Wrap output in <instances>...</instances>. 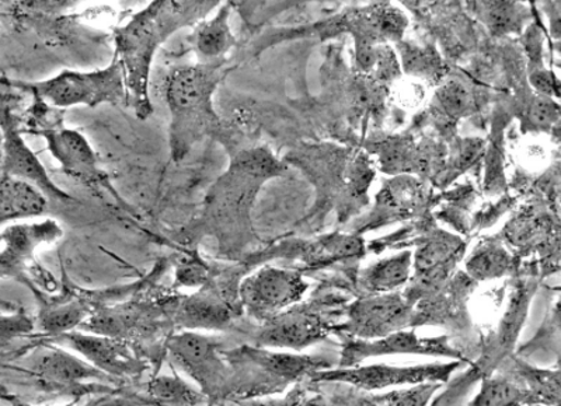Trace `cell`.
<instances>
[{
  "instance_id": "6da1fadb",
  "label": "cell",
  "mask_w": 561,
  "mask_h": 406,
  "mask_svg": "<svg viewBox=\"0 0 561 406\" xmlns=\"http://www.w3.org/2000/svg\"><path fill=\"white\" fill-rule=\"evenodd\" d=\"M218 4L158 0L134 14L125 26L115 30V57L123 68L127 104L138 118H148L153 113L148 89L154 54L179 30L194 27L207 19Z\"/></svg>"
},
{
  "instance_id": "7a4b0ae2",
  "label": "cell",
  "mask_w": 561,
  "mask_h": 406,
  "mask_svg": "<svg viewBox=\"0 0 561 406\" xmlns=\"http://www.w3.org/2000/svg\"><path fill=\"white\" fill-rule=\"evenodd\" d=\"M280 165L268 150H243L233 158L227 173L209 188L199 218L190 225V237L213 235L219 248L232 251L244 233L249 209L260 185L278 174Z\"/></svg>"
},
{
  "instance_id": "3957f363",
  "label": "cell",
  "mask_w": 561,
  "mask_h": 406,
  "mask_svg": "<svg viewBox=\"0 0 561 406\" xmlns=\"http://www.w3.org/2000/svg\"><path fill=\"white\" fill-rule=\"evenodd\" d=\"M229 69L225 62L178 67L168 74L164 95L170 112L169 142L173 162H183L195 144L222 135L214 95Z\"/></svg>"
},
{
  "instance_id": "277c9868",
  "label": "cell",
  "mask_w": 561,
  "mask_h": 406,
  "mask_svg": "<svg viewBox=\"0 0 561 406\" xmlns=\"http://www.w3.org/2000/svg\"><path fill=\"white\" fill-rule=\"evenodd\" d=\"M224 358L232 369L230 397L237 395L243 401L283 393L289 384L333 369V360L325 356L270 350L259 346L224 350Z\"/></svg>"
},
{
  "instance_id": "5b68a950",
  "label": "cell",
  "mask_w": 561,
  "mask_h": 406,
  "mask_svg": "<svg viewBox=\"0 0 561 406\" xmlns=\"http://www.w3.org/2000/svg\"><path fill=\"white\" fill-rule=\"evenodd\" d=\"M536 290V283L523 280L511 294L507 310L500 320L497 328L491 330L488 337L480 339L478 350H474L469 369L456 378L449 387L434 401L431 406H454L459 399L466 397L470 388L491 378L511 356L517 352V344L523 333L530 302Z\"/></svg>"
},
{
  "instance_id": "8992f818",
  "label": "cell",
  "mask_w": 561,
  "mask_h": 406,
  "mask_svg": "<svg viewBox=\"0 0 561 406\" xmlns=\"http://www.w3.org/2000/svg\"><path fill=\"white\" fill-rule=\"evenodd\" d=\"M16 86L32 90L39 102L57 108H69L73 105L98 107L100 104H127L124 72L115 55L110 67L104 69L93 72L65 70L45 82L16 83Z\"/></svg>"
},
{
  "instance_id": "52a82bcc",
  "label": "cell",
  "mask_w": 561,
  "mask_h": 406,
  "mask_svg": "<svg viewBox=\"0 0 561 406\" xmlns=\"http://www.w3.org/2000/svg\"><path fill=\"white\" fill-rule=\"evenodd\" d=\"M167 346L175 366L199 385L205 397H229L232 369L224 358V350H220L217 340L187 330L170 338Z\"/></svg>"
},
{
  "instance_id": "ba28073f",
  "label": "cell",
  "mask_w": 561,
  "mask_h": 406,
  "mask_svg": "<svg viewBox=\"0 0 561 406\" xmlns=\"http://www.w3.org/2000/svg\"><path fill=\"white\" fill-rule=\"evenodd\" d=\"M462 362L428 363L419 366L369 364L354 368H337L314 373L312 383H342L365 391H379L400 385L425 383L447 384L450 375Z\"/></svg>"
},
{
  "instance_id": "9c48e42d",
  "label": "cell",
  "mask_w": 561,
  "mask_h": 406,
  "mask_svg": "<svg viewBox=\"0 0 561 406\" xmlns=\"http://www.w3.org/2000/svg\"><path fill=\"white\" fill-rule=\"evenodd\" d=\"M337 368H354L364 360L382 358V356L415 355L430 358L450 359L454 362L469 364L459 346H455L449 335L434 338H421L412 328L398 330L388 337L375 340L343 339L340 345Z\"/></svg>"
},
{
  "instance_id": "30bf717a",
  "label": "cell",
  "mask_w": 561,
  "mask_h": 406,
  "mask_svg": "<svg viewBox=\"0 0 561 406\" xmlns=\"http://www.w3.org/2000/svg\"><path fill=\"white\" fill-rule=\"evenodd\" d=\"M413 305L403 293L368 294L347 310V321L335 325L344 339L375 340L412 327Z\"/></svg>"
},
{
  "instance_id": "8fae6325",
  "label": "cell",
  "mask_w": 561,
  "mask_h": 406,
  "mask_svg": "<svg viewBox=\"0 0 561 406\" xmlns=\"http://www.w3.org/2000/svg\"><path fill=\"white\" fill-rule=\"evenodd\" d=\"M308 288L294 270L265 267L240 282L239 299L252 317L265 321L298 303Z\"/></svg>"
},
{
  "instance_id": "7c38bea8",
  "label": "cell",
  "mask_w": 561,
  "mask_h": 406,
  "mask_svg": "<svg viewBox=\"0 0 561 406\" xmlns=\"http://www.w3.org/2000/svg\"><path fill=\"white\" fill-rule=\"evenodd\" d=\"M334 327L309 310H290L263 321V327L255 334L254 344L259 348L300 352L328 338L334 333Z\"/></svg>"
},
{
  "instance_id": "4fadbf2b",
  "label": "cell",
  "mask_w": 561,
  "mask_h": 406,
  "mask_svg": "<svg viewBox=\"0 0 561 406\" xmlns=\"http://www.w3.org/2000/svg\"><path fill=\"white\" fill-rule=\"evenodd\" d=\"M59 346L73 349L93 368L108 375V378H124V375H138L145 366L131 352L127 340L103 337L96 334L70 333L51 338Z\"/></svg>"
},
{
  "instance_id": "5bb4252c",
  "label": "cell",
  "mask_w": 561,
  "mask_h": 406,
  "mask_svg": "<svg viewBox=\"0 0 561 406\" xmlns=\"http://www.w3.org/2000/svg\"><path fill=\"white\" fill-rule=\"evenodd\" d=\"M0 128L3 130V173L8 178L19 179L37 188L39 193L57 200H72L65 190L51 182L44 165L24 143L16 123L8 109H0Z\"/></svg>"
},
{
  "instance_id": "9a60e30c",
  "label": "cell",
  "mask_w": 561,
  "mask_h": 406,
  "mask_svg": "<svg viewBox=\"0 0 561 406\" xmlns=\"http://www.w3.org/2000/svg\"><path fill=\"white\" fill-rule=\"evenodd\" d=\"M474 280L456 277L438 292L420 300L413 310L412 329L423 325H439L454 329L455 333L469 328L468 309L466 300L472 293Z\"/></svg>"
},
{
  "instance_id": "2e32d148",
  "label": "cell",
  "mask_w": 561,
  "mask_h": 406,
  "mask_svg": "<svg viewBox=\"0 0 561 406\" xmlns=\"http://www.w3.org/2000/svg\"><path fill=\"white\" fill-rule=\"evenodd\" d=\"M43 135L49 153L61 164L62 172L80 183L99 185L104 183V174L98 165L96 153L77 130L53 128L38 130Z\"/></svg>"
},
{
  "instance_id": "e0dca14e",
  "label": "cell",
  "mask_w": 561,
  "mask_h": 406,
  "mask_svg": "<svg viewBox=\"0 0 561 406\" xmlns=\"http://www.w3.org/2000/svg\"><path fill=\"white\" fill-rule=\"evenodd\" d=\"M32 373L43 387L53 393H75L84 390V383L93 380H113L92 364L65 352L61 348H48L33 366Z\"/></svg>"
},
{
  "instance_id": "ac0fdd59",
  "label": "cell",
  "mask_w": 561,
  "mask_h": 406,
  "mask_svg": "<svg viewBox=\"0 0 561 406\" xmlns=\"http://www.w3.org/2000/svg\"><path fill=\"white\" fill-rule=\"evenodd\" d=\"M242 305L228 302L210 285L179 302L174 324L187 330L225 329L242 314Z\"/></svg>"
},
{
  "instance_id": "d6986e66",
  "label": "cell",
  "mask_w": 561,
  "mask_h": 406,
  "mask_svg": "<svg viewBox=\"0 0 561 406\" xmlns=\"http://www.w3.org/2000/svg\"><path fill=\"white\" fill-rule=\"evenodd\" d=\"M62 230L54 220L12 225L0 234V277L18 275L33 258L35 248L57 242Z\"/></svg>"
},
{
  "instance_id": "ffe728a7",
  "label": "cell",
  "mask_w": 561,
  "mask_h": 406,
  "mask_svg": "<svg viewBox=\"0 0 561 406\" xmlns=\"http://www.w3.org/2000/svg\"><path fill=\"white\" fill-rule=\"evenodd\" d=\"M497 372L513 380L534 405L560 406L559 369L535 368V366L526 362L525 359L513 355L507 362L501 366Z\"/></svg>"
},
{
  "instance_id": "44dd1931",
  "label": "cell",
  "mask_w": 561,
  "mask_h": 406,
  "mask_svg": "<svg viewBox=\"0 0 561 406\" xmlns=\"http://www.w3.org/2000/svg\"><path fill=\"white\" fill-rule=\"evenodd\" d=\"M230 12L232 3H225L213 18L195 24L187 43L199 63L225 62V57L237 43L229 26Z\"/></svg>"
},
{
  "instance_id": "7402d4cb",
  "label": "cell",
  "mask_w": 561,
  "mask_h": 406,
  "mask_svg": "<svg viewBox=\"0 0 561 406\" xmlns=\"http://www.w3.org/2000/svg\"><path fill=\"white\" fill-rule=\"evenodd\" d=\"M412 268V253L409 251L378 260L360 274V288L370 294L393 293L409 282Z\"/></svg>"
},
{
  "instance_id": "603a6c76",
  "label": "cell",
  "mask_w": 561,
  "mask_h": 406,
  "mask_svg": "<svg viewBox=\"0 0 561 406\" xmlns=\"http://www.w3.org/2000/svg\"><path fill=\"white\" fill-rule=\"evenodd\" d=\"M44 210V195L33 185L8 177L0 182V220L34 217Z\"/></svg>"
},
{
  "instance_id": "cb8c5ba5",
  "label": "cell",
  "mask_w": 561,
  "mask_h": 406,
  "mask_svg": "<svg viewBox=\"0 0 561 406\" xmlns=\"http://www.w3.org/2000/svg\"><path fill=\"white\" fill-rule=\"evenodd\" d=\"M514 258L497 243H485L476 248L466 263L470 279L474 282L499 279L513 269Z\"/></svg>"
},
{
  "instance_id": "d4e9b609",
  "label": "cell",
  "mask_w": 561,
  "mask_h": 406,
  "mask_svg": "<svg viewBox=\"0 0 561 406\" xmlns=\"http://www.w3.org/2000/svg\"><path fill=\"white\" fill-rule=\"evenodd\" d=\"M468 406H536L523 390L503 373H494L482 381L479 393Z\"/></svg>"
},
{
  "instance_id": "484cf974",
  "label": "cell",
  "mask_w": 561,
  "mask_h": 406,
  "mask_svg": "<svg viewBox=\"0 0 561 406\" xmlns=\"http://www.w3.org/2000/svg\"><path fill=\"white\" fill-rule=\"evenodd\" d=\"M148 394L153 403L160 406H204L205 395L195 390L184 380L174 378H158L150 381Z\"/></svg>"
},
{
  "instance_id": "4316f807",
  "label": "cell",
  "mask_w": 561,
  "mask_h": 406,
  "mask_svg": "<svg viewBox=\"0 0 561 406\" xmlns=\"http://www.w3.org/2000/svg\"><path fill=\"white\" fill-rule=\"evenodd\" d=\"M539 352L556 355L559 359L560 355V321L559 305H554V310L549 317L545 320L542 328H539L535 337L529 343L524 344L515 352L518 358L528 359Z\"/></svg>"
},
{
  "instance_id": "83f0119b",
  "label": "cell",
  "mask_w": 561,
  "mask_h": 406,
  "mask_svg": "<svg viewBox=\"0 0 561 406\" xmlns=\"http://www.w3.org/2000/svg\"><path fill=\"white\" fill-rule=\"evenodd\" d=\"M444 384L425 383L374 398L375 406H428L431 398Z\"/></svg>"
},
{
  "instance_id": "f1b7e54d",
  "label": "cell",
  "mask_w": 561,
  "mask_h": 406,
  "mask_svg": "<svg viewBox=\"0 0 561 406\" xmlns=\"http://www.w3.org/2000/svg\"><path fill=\"white\" fill-rule=\"evenodd\" d=\"M210 269L202 259L188 258L179 264L178 283L183 286H205L209 282Z\"/></svg>"
},
{
  "instance_id": "f546056e",
  "label": "cell",
  "mask_w": 561,
  "mask_h": 406,
  "mask_svg": "<svg viewBox=\"0 0 561 406\" xmlns=\"http://www.w3.org/2000/svg\"><path fill=\"white\" fill-rule=\"evenodd\" d=\"M440 103L450 114L463 113L469 105V94L462 84H447L440 90Z\"/></svg>"
},
{
  "instance_id": "4dcf8cb0",
  "label": "cell",
  "mask_w": 561,
  "mask_h": 406,
  "mask_svg": "<svg viewBox=\"0 0 561 406\" xmlns=\"http://www.w3.org/2000/svg\"><path fill=\"white\" fill-rule=\"evenodd\" d=\"M33 329V323L26 315L18 314L13 317H2L0 315V345L8 344L9 340L27 334Z\"/></svg>"
},
{
  "instance_id": "1f68e13d",
  "label": "cell",
  "mask_w": 561,
  "mask_h": 406,
  "mask_svg": "<svg viewBox=\"0 0 561 406\" xmlns=\"http://www.w3.org/2000/svg\"><path fill=\"white\" fill-rule=\"evenodd\" d=\"M239 406H319L310 401L305 394V391L299 387L290 391L287 397L283 399L270 401H238Z\"/></svg>"
},
{
  "instance_id": "d6a6232c",
  "label": "cell",
  "mask_w": 561,
  "mask_h": 406,
  "mask_svg": "<svg viewBox=\"0 0 561 406\" xmlns=\"http://www.w3.org/2000/svg\"><path fill=\"white\" fill-rule=\"evenodd\" d=\"M490 24L495 30L513 28L515 24V10L514 4L495 2L489 4Z\"/></svg>"
},
{
  "instance_id": "836d02e7",
  "label": "cell",
  "mask_w": 561,
  "mask_h": 406,
  "mask_svg": "<svg viewBox=\"0 0 561 406\" xmlns=\"http://www.w3.org/2000/svg\"><path fill=\"white\" fill-rule=\"evenodd\" d=\"M408 62L410 69L417 70V72H427V69L434 67L435 58L430 57V55L425 51H420V49H415L408 55Z\"/></svg>"
},
{
  "instance_id": "e575fe53",
  "label": "cell",
  "mask_w": 561,
  "mask_h": 406,
  "mask_svg": "<svg viewBox=\"0 0 561 406\" xmlns=\"http://www.w3.org/2000/svg\"><path fill=\"white\" fill-rule=\"evenodd\" d=\"M24 406H27V405H24ZM68 406H72V405H68Z\"/></svg>"
}]
</instances>
